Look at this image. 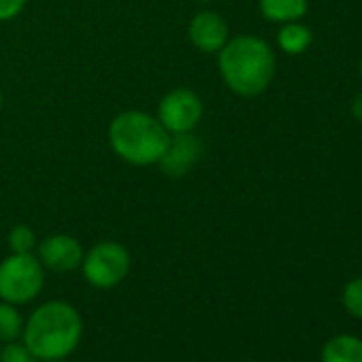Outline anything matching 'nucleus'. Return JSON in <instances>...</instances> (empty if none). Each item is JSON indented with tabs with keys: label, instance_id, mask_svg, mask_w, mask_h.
<instances>
[{
	"label": "nucleus",
	"instance_id": "1",
	"mask_svg": "<svg viewBox=\"0 0 362 362\" xmlns=\"http://www.w3.org/2000/svg\"><path fill=\"white\" fill-rule=\"evenodd\" d=\"M83 334L79 311L64 300L39 305L24 322V345L37 360H62L71 356Z\"/></svg>",
	"mask_w": 362,
	"mask_h": 362
},
{
	"label": "nucleus",
	"instance_id": "2",
	"mask_svg": "<svg viewBox=\"0 0 362 362\" xmlns=\"http://www.w3.org/2000/svg\"><path fill=\"white\" fill-rule=\"evenodd\" d=\"M218 69L230 92L254 98L260 96L275 77V54L271 45L254 35L228 39L218 52Z\"/></svg>",
	"mask_w": 362,
	"mask_h": 362
},
{
	"label": "nucleus",
	"instance_id": "3",
	"mask_svg": "<svg viewBox=\"0 0 362 362\" xmlns=\"http://www.w3.org/2000/svg\"><path fill=\"white\" fill-rule=\"evenodd\" d=\"M170 134L158 117L145 111H122L109 124V145L124 162L132 166L158 164L166 151Z\"/></svg>",
	"mask_w": 362,
	"mask_h": 362
},
{
	"label": "nucleus",
	"instance_id": "4",
	"mask_svg": "<svg viewBox=\"0 0 362 362\" xmlns=\"http://www.w3.org/2000/svg\"><path fill=\"white\" fill-rule=\"evenodd\" d=\"M45 284V267L37 254H11L0 262V300L26 305L35 300Z\"/></svg>",
	"mask_w": 362,
	"mask_h": 362
},
{
	"label": "nucleus",
	"instance_id": "5",
	"mask_svg": "<svg viewBox=\"0 0 362 362\" xmlns=\"http://www.w3.org/2000/svg\"><path fill=\"white\" fill-rule=\"evenodd\" d=\"M130 254L117 241H100L83 254L81 273L92 288L111 290L122 284L130 271Z\"/></svg>",
	"mask_w": 362,
	"mask_h": 362
},
{
	"label": "nucleus",
	"instance_id": "6",
	"mask_svg": "<svg viewBox=\"0 0 362 362\" xmlns=\"http://www.w3.org/2000/svg\"><path fill=\"white\" fill-rule=\"evenodd\" d=\"M158 122L168 134L192 132L203 119V100L188 88H177L162 96L158 105Z\"/></svg>",
	"mask_w": 362,
	"mask_h": 362
},
{
	"label": "nucleus",
	"instance_id": "7",
	"mask_svg": "<svg viewBox=\"0 0 362 362\" xmlns=\"http://www.w3.org/2000/svg\"><path fill=\"white\" fill-rule=\"evenodd\" d=\"M81 243L71 235H49L37 243V258L54 273H69L81 267L83 260Z\"/></svg>",
	"mask_w": 362,
	"mask_h": 362
},
{
	"label": "nucleus",
	"instance_id": "8",
	"mask_svg": "<svg viewBox=\"0 0 362 362\" xmlns=\"http://www.w3.org/2000/svg\"><path fill=\"white\" fill-rule=\"evenodd\" d=\"M201 156H203V143L199 136H194L192 132L170 134L168 147L162 153L158 166L168 177H184L194 168Z\"/></svg>",
	"mask_w": 362,
	"mask_h": 362
},
{
	"label": "nucleus",
	"instance_id": "9",
	"mask_svg": "<svg viewBox=\"0 0 362 362\" xmlns=\"http://www.w3.org/2000/svg\"><path fill=\"white\" fill-rule=\"evenodd\" d=\"M188 37L197 49L205 54H218L228 41V24L216 11H201L190 20Z\"/></svg>",
	"mask_w": 362,
	"mask_h": 362
},
{
	"label": "nucleus",
	"instance_id": "10",
	"mask_svg": "<svg viewBox=\"0 0 362 362\" xmlns=\"http://www.w3.org/2000/svg\"><path fill=\"white\" fill-rule=\"evenodd\" d=\"M322 362H362V339L337 334L322 347Z\"/></svg>",
	"mask_w": 362,
	"mask_h": 362
},
{
	"label": "nucleus",
	"instance_id": "11",
	"mask_svg": "<svg viewBox=\"0 0 362 362\" xmlns=\"http://www.w3.org/2000/svg\"><path fill=\"white\" fill-rule=\"evenodd\" d=\"M309 9L307 0H260V13L275 24L298 22Z\"/></svg>",
	"mask_w": 362,
	"mask_h": 362
},
{
	"label": "nucleus",
	"instance_id": "12",
	"mask_svg": "<svg viewBox=\"0 0 362 362\" xmlns=\"http://www.w3.org/2000/svg\"><path fill=\"white\" fill-rule=\"evenodd\" d=\"M311 41H313L311 30H309L307 26L298 24V22H288V24H284L281 30H279V35H277L279 47H281L286 54H290V56H296V54L307 52L309 45H311Z\"/></svg>",
	"mask_w": 362,
	"mask_h": 362
},
{
	"label": "nucleus",
	"instance_id": "13",
	"mask_svg": "<svg viewBox=\"0 0 362 362\" xmlns=\"http://www.w3.org/2000/svg\"><path fill=\"white\" fill-rule=\"evenodd\" d=\"M24 332V317L11 303H0V343L18 341Z\"/></svg>",
	"mask_w": 362,
	"mask_h": 362
},
{
	"label": "nucleus",
	"instance_id": "14",
	"mask_svg": "<svg viewBox=\"0 0 362 362\" xmlns=\"http://www.w3.org/2000/svg\"><path fill=\"white\" fill-rule=\"evenodd\" d=\"M11 254H35L37 250V235L28 224H16L7 237Z\"/></svg>",
	"mask_w": 362,
	"mask_h": 362
},
{
	"label": "nucleus",
	"instance_id": "15",
	"mask_svg": "<svg viewBox=\"0 0 362 362\" xmlns=\"http://www.w3.org/2000/svg\"><path fill=\"white\" fill-rule=\"evenodd\" d=\"M343 307L347 309V313H351L354 317L362 320V277L351 279L345 288H343Z\"/></svg>",
	"mask_w": 362,
	"mask_h": 362
},
{
	"label": "nucleus",
	"instance_id": "16",
	"mask_svg": "<svg viewBox=\"0 0 362 362\" xmlns=\"http://www.w3.org/2000/svg\"><path fill=\"white\" fill-rule=\"evenodd\" d=\"M35 360L37 358L28 351V347L18 341L5 343L3 351H0V362H35Z\"/></svg>",
	"mask_w": 362,
	"mask_h": 362
},
{
	"label": "nucleus",
	"instance_id": "17",
	"mask_svg": "<svg viewBox=\"0 0 362 362\" xmlns=\"http://www.w3.org/2000/svg\"><path fill=\"white\" fill-rule=\"evenodd\" d=\"M28 0H0V22H9L13 18H18Z\"/></svg>",
	"mask_w": 362,
	"mask_h": 362
},
{
	"label": "nucleus",
	"instance_id": "18",
	"mask_svg": "<svg viewBox=\"0 0 362 362\" xmlns=\"http://www.w3.org/2000/svg\"><path fill=\"white\" fill-rule=\"evenodd\" d=\"M351 115L362 124V94H358L351 103Z\"/></svg>",
	"mask_w": 362,
	"mask_h": 362
},
{
	"label": "nucleus",
	"instance_id": "19",
	"mask_svg": "<svg viewBox=\"0 0 362 362\" xmlns=\"http://www.w3.org/2000/svg\"><path fill=\"white\" fill-rule=\"evenodd\" d=\"M45 362H66V360L62 358V360H45Z\"/></svg>",
	"mask_w": 362,
	"mask_h": 362
},
{
	"label": "nucleus",
	"instance_id": "20",
	"mask_svg": "<svg viewBox=\"0 0 362 362\" xmlns=\"http://www.w3.org/2000/svg\"><path fill=\"white\" fill-rule=\"evenodd\" d=\"M0 107H3V92H0Z\"/></svg>",
	"mask_w": 362,
	"mask_h": 362
},
{
	"label": "nucleus",
	"instance_id": "21",
	"mask_svg": "<svg viewBox=\"0 0 362 362\" xmlns=\"http://www.w3.org/2000/svg\"><path fill=\"white\" fill-rule=\"evenodd\" d=\"M201 3H214V0H201Z\"/></svg>",
	"mask_w": 362,
	"mask_h": 362
},
{
	"label": "nucleus",
	"instance_id": "22",
	"mask_svg": "<svg viewBox=\"0 0 362 362\" xmlns=\"http://www.w3.org/2000/svg\"><path fill=\"white\" fill-rule=\"evenodd\" d=\"M360 75H362V62H360Z\"/></svg>",
	"mask_w": 362,
	"mask_h": 362
}]
</instances>
